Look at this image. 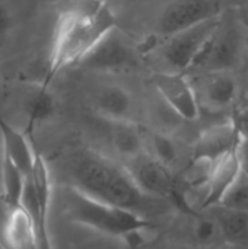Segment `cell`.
Returning <instances> with one entry per match:
<instances>
[{
  "label": "cell",
  "mask_w": 248,
  "mask_h": 249,
  "mask_svg": "<svg viewBox=\"0 0 248 249\" xmlns=\"http://www.w3.org/2000/svg\"><path fill=\"white\" fill-rule=\"evenodd\" d=\"M240 131L234 121H224L205 130L193 149V159L216 160L225 153L237 149Z\"/></svg>",
  "instance_id": "12"
},
{
  "label": "cell",
  "mask_w": 248,
  "mask_h": 249,
  "mask_svg": "<svg viewBox=\"0 0 248 249\" xmlns=\"http://www.w3.org/2000/svg\"><path fill=\"white\" fill-rule=\"evenodd\" d=\"M25 185H26V177L22 174V171L15 163H12L4 156L0 194L3 197L4 204L7 206V209H13V207L22 206Z\"/></svg>",
  "instance_id": "18"
},
{
  "label": "cell",
  "mask_w": 248,
  "mask_h": 249,
  "mask_svg": "<svg viewBox=\"0 0 248 249\" xmlns=\"http://www.w3.org/2000/svg\"><path fill=\"white\" fill-rule=\"evenodd\" d=\"M111 142L117 153L127 160L145 153V140L134 123H111Z\"/></svg>",
  "instance_id": "17"
},
{
  "label": "cell",
  "mask_w": 248,
  "mask_h": 249,
  "mask_svg": "<svg viewBox=\"0 0 248 249\" xmlns=\"http://www.w3.org/2000/svg\"><path fill=\"white\" fill-rule=\"evenodd\" d=\"M95 112L110 123H133L136 104L133 95L120 85L101 88L94 99Z\"/></svg>",
  "instance_id": "13"
},
{
  "label": "cell",
  "mask_w": 248,
  "mask_h": 249,
  "mask_svg": "<svg viewBox=\"0 0 248 249\" xmlns=\"http://www.w3.org/2000/svg\"><path fill=\"white\" fill-rule=\"evenodd\" d=\"M126 168L136 185L146 196L155 200L177 198V179L172 169L162 165L151 155L142 153L130 159Z\"/></svg>",
  "instance_id": "7"
},
{
  "label": "cell",
  "mask_w": 248,
  "mask_h": 249,
  "mask_svg": "<svg viewBox=\"0 0 248 249\" xmlns=\"http://www.w3.org/2000/svg\"><path fill=\"white\" fill-rule=\"evenodd\" d=\"M23 114L28 128H34L51 120L56 114V99L47 86H32L26 90L23 101Z\"/></svg>",
  "instance_id": "16"
},
{
  "label": "cell",
  "mask_w": 248,
  "mask_h": 249,
  "mask_svg": "<svg viewBox=\"0 0 248 249\" xmlns=\"http://www.w3.org/2000/svg\"><path fill=\"white\" fill-rule=\"evenodd\" d=\"M181 249H183V248H181Z\"/></svg>",
  "instance_id": "28"
},
{
  "label": "cell",
  "mask_w": 248,
  "mask_h": 249,
  "mask_svg": "<svg viewBox=\"0 0 248 249\" xmlns=\"http://www.w3.org/2000/svg\"><path fill=\"white\" fill-rule=\"evenodd\" d=\"M241 54V35L234 25L222 26L218 29L206 44L203 53L196 61L194 67H205L208 71L229 70Z\"/></svg>",
  "instance_id": "9"
},
{
  "label": "cell",
  "mask_w": 248,
  "mask_h": 249,
  "mask_svg": "<svg viewBox=\"0 0 248 249\" xmlns=\"http://www.w3.org/2000/svg\"><path fill=\"white\" fill-rule=\"evenodd\" d=\"M219 23V18H213L167 36L159 47L161 58L167 67L162 71L183 73L184 70L194 67Z\"/></svg>",
  "instance_id": "4"
},
{
  "label": "cell",
  "mask_w": 248,
  "mask_h": 249,
  "mask_svg": "<svg viewBox=\"0 0 248 249\" xmlns=\"http://www.w3.org/2000/svg\"><path fill=\"white\" fill-rule=\"evenodd\" d=\"M63 206L64 214L72 223L121 241L152 228L145 216L95 200L72 185L63 191Z\"/></svg>",
  "instance_id": "3"
},
{
  "label": "cell",
  "mask_w": 248,
  "mask_h": 249,
  "mask_svg": "<svg viewBox=\"0 0 248 249\" xmlns=\"http://www.w3.org/2000/svg\"><path fill=\"white\" fill-rule=\"evenodd\" d=\"M69 174L72 187L83 194L145 216L156 201L133 181L126 166L94 152L82 150L72 158Z\"/></svg>",
  "instance_id": "1"
},
{
  "label": "cell",
  "mask_w": 248,
  "mask_h": 249,
  "mask_svg": "<svg viewBox=\"0 0 248 249\" xmlns=\"http://www.w3.org/2000/svg\"><path fill=\"white\" fill-rule=\"evenodd\" d=\"M221 235L231 242L243 244L248 241V213L221 207L216 217Z\"/></svg>",
  "instance_id": "19"
},
{
  "label": "cell",
  "mask_w": 248,
  "mask_h": 249,
  "mask_svg": "<svg viewBox=\"0 0 248 249\" xmlns=\"http://www.w3.org/2000/svg\"><path fill=\"white\" fill-rule=\"evenodd\" d=\"M91 1H94V3H96V4H107L110 0H91Z\"/></svg>",
  "instance_id": "27"
},
{
  "label": "cell",
  "mask_w": 248,
  "mask_h": 249,
  "mask_svg": "<svg viewBox=\"0 0 248 249\" xmlns=\"http://www.w3.org/2000/svg\"><path fill=\"white\" fill-rule=\"evenodd\" d=\"M238 131L241 137H247L248 139V109L243 111L240 115V123H238Z\"/></svg>",
  "instance_id": "25"
},
{
  "label": "cell",
  "mask_w": 248,
  "mask_h": 249,
  "mask_svg": "<svg viewBox=\"0 0 248 249\" xmlns=\"http://www.w3.org/2000/svg\"><path fill=\"white\" fill-rule=\"evenodd\" d=\"M114 26H117V19L107 4L94 3L91 7L64 12L54 32L50 55L51 74L76 66L98 39Z\"/></svg>",
  "instance_id": "2"
},
{
  "label": "cell",
  "mask_w": 248,
  "mask_h": 249,
  "mask_svg": "<svg viewBox=\"0 0 248 249\" xmlns=\"http://www.w3.org/2000/svg\"><path fill=\"white\" fill-rule=\"evenodd\" d=\"M241 165L237 149L225 153L224 156L213 160L209 177L206 179V194L202 201L203 209L219 206L229 188L241 177Z\"/></svg>",
  "instance_id": "11"
},
{
  "label": "cell",
  "mask_w": 248,
  "mask_h": 249,
  "mask_svg": "<svg viewBox=\"0 0 248 249\" xmlns=\"http://www.w3.org/2000/svg\"><path fill=\"white\" fill-rule=\"evenodd\" d=\"M0 247L1 249H53L41 242L37 225L23 206L7 209L0 223Z\"/></svg>",
  "instance_id": "10"
},
{
  "label": "cell",
  "mask_w": 248,
  "mask_h": 249,
  "mask_svg": "<svg viewBox=\"0 0 248 249\" xmlns=\"http://www.w3.org/2000/svg\"><path fill=\"white\" fill-rule=\"evenodd\" d=\"M219 206L248 213V178L244 174H241L238 181L229 188Z\"/></svg>",
  "instance_id": "21"
},
{
  "label": "cell",
  "mask_w": 248,
  "mask_h": 249,
  "mask_svg": "<svg viewBox=\"0 0 248 249\" xmlns=\"http://www.w3.org/2000/svg\"><path fill=\"white\" fill-rule=\"evenodd\" d=\"M200 95L208 107L224 109L232 105L238 96L237 79L228 70L208 71L200 80Z\"/></svg>",
  "instance_id": "14"
},
{
  "label": "cell",
  "mask_w": 248,
  "mask_h": 249,
  "mask_svg": "<svg viewBox=\"0 0 248 249\" xmlns=\"http://www.w3.org/2000/svg\"><path fill=\"white\" fill-rule=\"evenodd\" d=\"M237 153H238V159H240V165H241V171L243 174L248 178V139L247 137H241L240 136V142L237 146Z\"/></svg>",
  "instance_id": "24"
},
{
  "label": "cell",
  "mask_w": 248,
  "mask_h": 249,
  "mask_svg": "<svg viewBox=\"0 0 248 249\" xmlns=\"http://www.w3.org/2000/svg\"><path fill=\"white\" fill-rule=\"evenodd\" d=\"M3 165H4V149H3V142H1V134H0V185H1Z\"/></svg>",
  "instance_id": "26"
},
{
  "label": "cell",
  "mask_w": 248,
  "mask_h": 249,
  "mask_svg": "<svg viewBox=\"0 0 248 249\" xmlns=\"http://www.w3.org/2000/svg\"><path fill=\"white\" fill-rule=\"evenodd\" d=\"M155 89L162 96L164 102L181 118L194 121L200 115V102L191 82L175 71H156L152 76Z\"/></svg>",
  "instance_id": "8"
},
{
  "label": "cell",
  "mask_w": 248,
  "mask_h": 249,
  "mask_svg": "<svg viewBox=\"0 0 248 249\" xmlns=\"http://www.w3.org/2000/svg\"><path fill=\"white\" fill-rule=\"evenodd\" d=\"M15 28V16L6 1L0 0V48L7 42Z\"/></svg>",
  "instance_id": "23"
},
{
  "label": "cell",
  "mask_w": 248,
  "mask_h": 249,
  "mask_svg": "<svg viewBox=\"0 0 248 249\" xmlns=\"http://www.w3.org/2000/svg\"><path fill=\"white\" fill-rule=\"evenodd\" d=\"M219 3L216 0H172L158 16L156 32L170 36L205 20L218 18Z\"/></svg>",
  "instance_id": "6"
},
{
  "label": "cell",
  "mask_w": 248,
  "mask_h": 249,
  "mask_svg": "<svg viewBox=\"0 0 248 249\" xmlns=\"http://www.w3.org/2000/svg\"><path fill=\"white\" fill-rule=\"evenodd\" d=\"M76 66L99 73L124 71L137 66V53L118 26H114L98 39Z\"/></svg>",
  "instance_id": "5"
},
{
  "label": "cell",
  "mask_w": 248,
  "mask_h": 249,
  "mask_svg": "<svg viewBox=\"0 0 248 249\" xmlns=\"http://www.w3.org/2000/svg\"><path fill=\"white\" fill-rule=\"evenodd\" d=\"M193 235L194 239L202 245H209L216 241V238L221 235L219 226L216 219L210 217H197L193 225Z\"/></svg>",
  "instance_id": "22"
},
{
  "label": "cell",
  "mask_w": 248,
  "mask_h": 249,
  "mask_svg": "<svg viewBox=\"0 0 248 249\" xmlns=\"http://www.w3.org/2000/svg\"><path fill=\"white\" fill-rule=\"evenodd\" d=\"M0 134H1L4 156L12 163H15L22 171V174L28 178L37 155V150L34 149L28 136L25 134V131L18 130L16 127L4 121L1 117H0Z\"/></svg>",
  "instance_id": "15"
},
{
  "label": "cell",
  "mask_w": 248,
  "mask_h": 249,
  "mask_svg": "<svg viewBox=\"0 0 248 249\" xmlns=\"http://www.w3.org/2000/svg\"><path fill=\"white\" fill-rule=\"evenodd\" d=\"M149 146H151V156L158 162H161L162 165L172 169V166L177 163L180 156L177 143L164 133H151Z\"/></svg>",
  "instance_id": "20"
}]
</instances>
